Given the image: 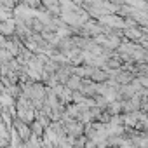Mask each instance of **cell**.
<instances>
[{
	"label": "cell",
	"mask_w": 148,
	"mask_h": 148,
	"mask_svg": "<svg viewBox=\"0 0 148 148\" xmlns=\"http://www.w3.org/2000/svg\"><path fill=\"white\" fill-rule=\"evenodd\" d=\"M0 33H2L4 37H11L16 33V19L14 18H9L5 21L0 23Z\"/></svg>",
	"instance_id": "2"
},
{
	"label": "cell",
	"mask_w": 148,
	"mask_h": 148,
	"mask_svg": "<svg viewBox=\"0 0 148 148\" xmlns=\"http://www.w3.org/2000/svg\"><path fill=\"white\" fill-rule=\"evenodd\" d=\"M12 124H14V131L19 134V138H21L23 141L30 139V136H32V129H30V125H28L26 122H23V120L16 119V122H12Z\"/></svg>",
	"instance_id": "1"
},
{
	"label": "cell",
	"mask_w": 148,
	"mask_h": 148,
	"mask_svg": "<svg viewBox=\"0 0 148 148\" xmlns=\"http://www.w3.org/2000/svg\"><path fill=\"white\" fill-rule=\"evenodd\" d=\"M124 33H125V37L127 38H141V32L139 30H136V28H125L124 30Z\"/></svg>",
	"instance_id": "5"
},
{
	"label": "cell",
	"mask_w": 148,
	"mask_h": 148,
	"mask_svg": "<svg viewBox=\"0 0 148 148\" xmlns=\"http://www.w3.org/2000/svg\"><path fill=\"white\" fill-rule=\"evenodd\" d=\"M0 4H2V7H7V9L14 11L16 5L19 4V0H0Z\"/></svg>",
	"instance_id": "6"
},
{
	"label": "cell",
	"mask_w": 148,
	"mask_h": 148,
	"mask_svg": "<svg viewBox=\"0 0 148 148\" xmlns=\"http://www.w3.org/2000/svg\"><path fill=\"white\" fill-rule=\"evenodd\" d=\"M106 79H108V71H106V70H92V73H91V80H92V82L101 84V82H105Z\"/></svg>",
	"instance_id": "3"
},
{
	"label": "cell",
	"mask_w": 148,
	"mask_h": 148,
	"mask_svg": "<svg viewBox=\"0 0 148 148\" xmlns=\"http://www.w3.org/2000/svg\"><path fill=\"white\" fill-rule=\"evenodd\" d=\"M16 105V98H12L9 92H2V94H0V106H14Z\"/></svg>",
	"instance_id": "4"
}]
</instances>
